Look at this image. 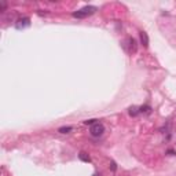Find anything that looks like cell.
Segmentation results:
<instances>
[{
	"label": "cell",
	"mask_w": 176,
	"mask_h": 176,
	"mask_svg": "<svg viewBox=\"0 0 176 176\" xmlns=\"http://www.w3.org/2000/svg\"><path fill=\"white\" fill-rule=\"evenodd\" d=\"M97 10L98 9L95 7V6H85V7H83V9L74 11V13H73V17L79 18V19H83V18H87V17H89V15L95 14L97 13Z\"/></svg>",
	"instance_id": "6da1fadb"
},
{
	"label": "cell",
	"mask_w": 176,
	"mask_h": 176,
	"mask_svg": "<svg viewBox=\"0 0 176 176\" xmlns=\"http://www.w3.org/2000/svg\"><path fill=\"white\" fill-rule=\"evenodd\" d=\"M89 132H91V135H92L94 138H99V136H102L103 132H105V125H103L102 122H97V124L91 125Z\"/></svg>",
	"instance_id": "7a4b0ae2"
},
{
	"label": "cell",
	"mask_w": 176,
	"mask_h": 176,
	"mask_svg": "<svg viewBox=\"0 0 176 176\" xmlns=\"http://www.w3.org/2000/svg\"><path fill=\"white\" fill-rule=\"evenodd\" d=\"M122 46H124V48H125L128 52H131V54L136 51V41H135L132 37L125 39V41H124V44H122Z\"/></svg>",
	"instance_id": "3957f363"
},
{
	"label": "cell",
	"mask_w": 176,
	"mask_h": 176,
	"mask_svg": "<svg viewBox=\"0 0 176 176\" xmlns=\"http://www.w3.org/2000/svg\"><path fill=\"white\" fill-rule=\"evenodd\" d=\"M28 26H30V19L28 17H24V18H19L17 22H15V28L17 29H25V28H28Z\"/></svg>",
	"instance_id": "277c9868"
},
{
	"label": "cell",
	"mask_w": 176,
	"mask_h": 176,
	"mask_svg": "<svg viewBox=\"0 0 176 176\" xmlns=\"http://www.w3.org/2000/svg\"><path fill=\"white\" fill-rule=\"evenodd\" d=\"M139 36H140V43H142L145 47H149V36H147V33L146 32H140L139 33Z\"/></svg>",
	"instance_id": "5b68a950"
},
{
	"label": "cell",
	"mask_w": 176,
	"mask_h": 176,
	"mask_svg": "<svg viewBox=\"0 0 176 176\" xmlns=\"http://www.w3.org/2000/svg\"><path fill=\"white\" fill-rule=\"evenodd\" d=\"M79 158L81 160V161H84V162H89V161H91L89 155H88L85 151H81V153H80V154H79Z\"/></svg>",
	"instance_id": "8992f818"
},
{
	"label": "cell",
	"mask_w": 176,
	"mask_h": 176,
	"mask_svg": "<svg viewBox=\"0 0 176 176\" xmlns=\"http://www.w3.org/2000/svg\"><path fill=\"white\" fill-rule=\"evenodd\" d=\"M129 116H132V117H135V116H138L140 112H139V107H136V106H132V107H129Z\"/></svg>",
	"instance_id": "52a82bcc"
},
{
	"label": "cell",
	"mask_w": 176,
	"mask_h": 176,
	"mask_svg": "<svg viewBox=\"0 0 176 176\" xmlns=\"http://www.w3.org/2000/svg\"><path fill=\"white\" fill-rule=\"evenodd\" d=\"M139 112L143 114H149L151 112V107L149 105H145V106H142V107H139Z\"/></svg>",
	"instance_id": "ba28073f"
},
{
	"label": "cell",
	"mask_w": 176,
	"mask_h": 176,
	"mask_svg": "<svg viewBox=\"0 0 176 176\" xmlns=\"http://www.w3.org/2000/svg\"><path fill=\"white\" fill-rule=\"evenodd\" d=\"M72 129H73L72 127H61V128L58 129V132L59 134H69Z\"/></svg>",
	"instance_id": "9c48e42d"
},
{
	"label": "cell",
	"mask_w": 176,
	"mask_h": 176,
	"mask_svg": "<svg viewBox=\"0 0 176 176\" xmlns=\"http://www.w3.org/2000/svg\"><path fill=\"white\" fill-rule=\"evenodd\" d=\"M97 121L98 120H95V118H91V120H85L84 124H85V125H94V124H97Z\"/></svg>",
	"instance_id": "30bf717a"
},
{
	"label": "cell",
	"mask_w": 176,
	"mask_h": 176,
	"mask_svg": "<svg viewBox=\"0 0 176 176\" xmlns=\"http://www.w3.org/2000/svg\"><path fill=\"white\" fill-rule=\"evenodd\" d=\"M110 169H112L113 172L117 169V165H116V162H114V161H112V162H110Z\"/></svg>",
	"instance_id": "8fae6325"
},
{
	"label": "cell",
	"mask_w": 176,
	"mask_h": 176,
	"mask_svg": "<svg viewBox=\"0 0 176 176\" xmlns=\"http://www.w3.org/2000/svg\"><path fill=\"white\" fill-rule=\"evenodd\" d=\"M4 9H6V3H4V1H1V9H0V10L3 11V10H4Z\"/></svg>",
	"instance_id": "7c38bea8"
}]
</instances>
